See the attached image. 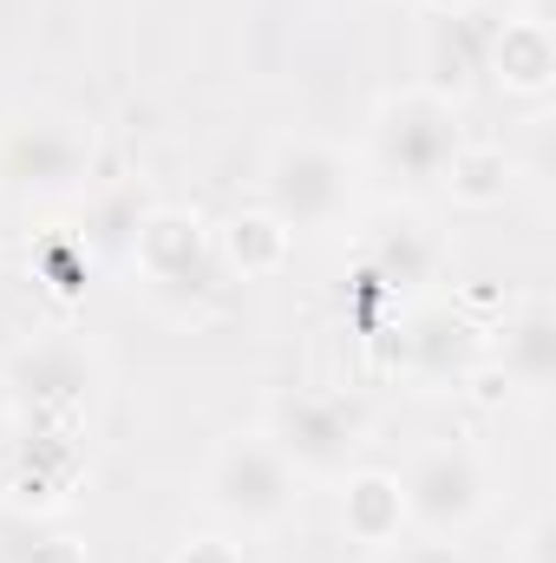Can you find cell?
<instances>
[{
	"instance_id": "e0dca14e",
	"label": "cell",
	"mask_w": 556,
	"mask_h": 563,
	"mask_svg": "<svg viewBox=\"0 0 556 563\" xmlns=\"http://www.w3.org/2000/svg\"><path fill=\"white\" fill-rule=\"evenodd\" d=\"M170 563H249V551L236 544V538H223V531H197V538H184Z\"/></svg>"
},
{
	"instance_id": "ba28073f",
	"label": "cell",
	"mask_w": 556,
	"mask_h": 563,
	"mask_svg": "<svg viewBox=\"0 0 556 563\" xmlns=\"http://www.w3.org/2000/svg\"><path fill=\"white\" fill-rule=\"evenodd\" d=\"M485 361L511 380V394H544L556 380V308L544 295L504 308V321L485 328Z\"/></svg>"
},
{
	"instance_id": "2e32d148",
	"label": "cell",
	"mask_w": 556,
	"mask_h": 563,
	"mask_svg": "<svg viewBox=\"0 0 556 563\" xmlns=\"http://www.w3.org/2000/svg\"><path fill=\"white\" fill-rule=\"evenodd\" d=\"M374 563H471L452 538H400L387 551H374Z\"/></svg>"
},
{
	"instance_id": "d6986e66",
	"label": "cell",
	"mask_w": 556,
	"mask_h": 563,
	"mask_svg": "<svg viewBox=\"0 0 556 563\" xmlns=\"http://www.w3.org/2000/svg\"><path fill=\"white\" fill-rule=\"evenodd\" d=\"M551 551H556V525L551 518H531L518 531V563H551Z\"/></svg>"
},
{
	"instance_id": "ffe728a7",
	"label": "cell",
	"mask_w": 556,
	"mask_h": 563,
	"mask_svg": "<svg viewBox=\"0 0 556 563\" xmlns=\"http://www.w3.org/2000/svg\"><path fill=\"white\" fill-rule=\"evenodd\" d=\"M425 13H438V20H471L478 13V0H419Z\"/></svg>"
},
{
	"instance_id": "3957f363",
	"label": "cell",
	"mask_w": 556,
	"mask_h": 563,
	"mask_svg": "<svg viewBox=\"0 0 556 563\" xmlns=\"http://www.w3.org/2000/svg\"><path fill=\"white\" fill-rule=\"evenodd\" d=\"M263 432L276 439V452L301 478H347L374 439V420L347 400V394H314V387H288L269 400Z\"/></svg>"
},
{
	"instance_id": "9a60e30c",
	"label": "cell",
	"mask_w": 556,
	"mask_h": 563,
	"mask_svg": "<svg viewBox=\"0 0 556 563\" xmlns=\"http://www.w3.org/2000/svg\"><path fill=\"white\" fill-rule=\"evenodd\" d=\"M438 256H445V243H438V230L425 217H393L367 243V282H380V288H419V282L438 276Z\"/></svg>"
},
{
	"instance_id": "7c38bea8",
	"label": "cell",
	"mask_w": 556,
	"mask_h": 563,
	"mask_svg": "<svg viewBox=\"0 0 556 563\" xmlns=\"http://www.w3.org/2000/svg\"><path fill=\"white\" fill-rule=\"evenodd\" d=\"M341 531L367 551H387L407 538V498H400V472L387 465H354L341 478Z\"/></svg>"
},
{
	"instance_id": "7a4b0ae2",
	"label": "cell",
	"mask_w": 556,
	"mask_h": 563,
	"mask_svg": "<svg viewBox=\"0 0 556 563\" xmlns=\"http://www.w3.org/2000/svg\"><path fill=\"white\" fill-rule=\"evenodd\" d=\"M400 498H407L413 538H452L458 544L491 511V465L465 439H425L400 472Z\"/></svg>"
},
{
	"instance_id": "8992f818",
	"label": "cell",
	"mask_w": 556,
	"mask_h": 563,
	"mask_svg": "<svg viewBox=\"0 0 556 563\" xmlns=\"http://www.w3.org/2000/svg\"><path fill=\"white\" fill-rule=\"evenodd\" d=\"M92 164H99V144H92V125L79 119L33 112L0 132V184L13 197H40V203L79 197L92 184Z\"/></svg>"
},
{
	"instance_id": "30bf717a",
	"label": "cell",
	"mask_w": 556,
	"mask_h": 563,
	"mask_svg": "<svg viewBox=\"0 0 556 563\" xmlns=\"http://www.w3.org/2000/svg\"><path fill=\"white\" fill-rule=\"evenodd\" d=\"M7 387H13V407L20 413L59 420V413H73V407L92 400V354L79 341H40V347H26L13 361Z\"/></svg>"
},
{
	"instance_id": "6da1fadb",
	"label": "cell",
	"mask_w": 556,
	"mask_h": 563,
	"mask_svg": "<svg viewBox=\"0 0 556 563\" xmlns=\"http://www.w3.org/2000/svg\"><path fill=\"white\" fill-rule=\"evenodd\" d=\"M301 472L276 452V439L263 426L249 432H223L203 459V505L236 525V531H276L301 511Z\"/></svg>"
},
{
	"instance_id": "5b68a950",
	"label": "cell",
	"mask_w": 556,
	"mask_h": 563,
	"mask_svg": "<svg viewBox=\"0 0 556 563\" xmlns=\"http://www.w3.org/2000/svg\"><path fill=\"white\" fill-rule=\"evenodd\" d=\"M458 144H465L458 106L445 92H432V86H400L374 112V164L407 190L438 184V170H445V157Z\"/></svg>"
},
{
	"instance_id": "9c48e42d",
	"label": "cell",
	"mask_w": 556,
	"mask_h": 563,
	"mask_svg": "<svg viewBox=\"0 0 556 563\" xmlns=\"http://www.w3.org/2000/svg\"><path fill=\"white\" fill-rule=\"evenodd\" d=\"M400 347H407V367L432 387H458L478 361H485V328L465 314V308H413L407 328H400Z\"/></svg>"
},
{
	"instance_id": "8fae6325",
	"label": "cell",
	"mask_w": 556,
	"mask_h": 563,
	"mask_svg": "<svg viewBox=\"0 0 556 563\" xmlns=\"http://www.w3.org/2000/svg\"><path fill=\"white\" fill-rule=\"evenodd\" d=\"M485 73L498 79V92L511 99H551L556 86V33L544 13H511L491 46H485Z\"/></svg>"
},
{
	"instance_id": "52a82bcc",
	"label": "cell",
	"mask_w": 556,
	"mask_h": 563,
	"mask_svg": "<svg viewBox=\"0 0 556 563\" xmlns=\"http://www.w3.org/2000/svg\"><path fill=\"white\" fill-rule=\"evenodd\" d=\"M125 256H132V269L151 288H197V282L210 276V263H216V236L184 203H144Z\"/></svg>"
},
{
	"instance_id": "5bb4252c",
	"label": "cell",
	"mask_w": 556,
	"mask_h": 563,
	"mask_svg": "<svg viewBox=\"0 0 556 563\" xmlns=\"http://www.w3.org/2000/svg\"><path fill=\"white\" fill-rule=\"evenodd\" d=\"M438 190L452 197V210H504V203H511V190H518V164H511V151H504V144L465 139L452 157H445Z\"/></svg>"
},
{
	"instance_id": "ac0fdd59",
	"label": "cell",
	"mask_w": 556,
	"mask_h": 563,
	"mask_svg": "<svg viewBox=\"0 0 556 563\" xmlns=\"http://www.w3.org/2000/svg\"><path fill=\"white\" fill-rule=\"evenodd\" d=\"M13 563H92V558H86L79 538H33V544H20Z\"/></svg>"
},
{
	"instance_id": "277c9868",
	"label": "cell",
	"mask_w": 556,
	"mask_h": 563,
	"mask_svg": "<svg viewBox=\"0 0 556 563\" xmlns=\"http://www.w3.org/2000/svg\"><path fill=\"white\" fill-rule=\"evenodd\" d=\"M360 177L354 157L327 139H281L263 157V210H276L288 230H327L354 210Z\"/></svg>"
},
{
	"instance_id": "4fadbf2b",
	"label": "cell",
	"mask_w": 556,
	"mask_h": 563,
	"mask_svg": "<svg viewBox=\"0 0 556 563\" xmlns=\"http://www.w3.org/2000/svg\"><path fill=\"white\" fill-rule=\"evenodd\" d=\"M216 236V263L230 269V276H243V282H269L281 276L288 263H294V230L281 223L276 210H236L223 230H210Z\"/></svg>"
}]
</instances>
